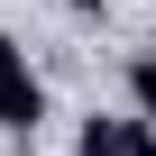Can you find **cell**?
I'll use <instances>...</instances> for the list:
<instances>
[{
  "label": "cell",
  "mask_w": 156,
  "mask_h": 156,
  "mask_svg": "<svg viewBox=\"0 0 156 156\" xmlns=\"http://www.w3.org/2000/svg\"><path fill=\"white\" fill-rule=\"evenodd\" d=\"M37 119H46V92H37L28 55L0 37V129H9V138H37Z\"/></svg>",
  "instance_id": "obj_1"
},
{
  "label": "cell",
  "mask_w": 156,
  "mask_h": 156,
  "mask_svg": "<svg viewBox=\"0 0 156 156\" xmlns=\"http://www.w3.org/2000/svg\"><path fill=\"white\" fill-rule=\"evenodd\" d=\"M129 92H138V119L156 129V55H138V64H129Z\"/></svg>",
  "instance_id": "obj_3"
},
{
  "label": "cell",
  "mask_w": 156,
  "mask_h": 156,
  "mask_svg": "<svg viewBox=\"0 0 156 156\" xmlns=\"http://www.w3.org/2000/svg\"><path fill=\"white\" fill-rule=\"evenodd\" d=\"M73 147H83V156H156V129H147V119H101V110H92Z\"/></svg>",
  "instance_id": "obj_2"
},
{
  "label": "cell",
  "mask_w": 156,
  "mask_h": 156,
  "mask_svg": "<svg viewBox=\"0 0 156 156\" xmlns=\"http://www.w3.org/2000/svg\"><path fill=\"white\" fill-rule=\"evenodd\" d=\"M73 9H110V0H73Z\"/></svg>",
  "instance_id": "obj_4"
}]
</instances>
